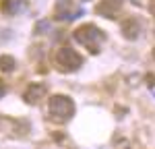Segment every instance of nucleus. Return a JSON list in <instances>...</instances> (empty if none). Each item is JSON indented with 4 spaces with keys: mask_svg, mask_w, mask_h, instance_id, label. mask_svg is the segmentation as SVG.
Instances as JSON below:
<instances>
[{
    "mask_svg": "<svg viewBox=\"0 0 155 149\" xmlns=\"http://www.w3.org/2000/svg\"><path fill=\"white\" fill-rule=\"evenodd\" d=\"M74 39H77L81 46H85L91 54H97V52H99V46H101V41L106 39V35L97 29L95 25L87 23V25L79 27V29L74 31Z\"/></svg>",
    "mask_w": 155,
    "mask_h": 149,
    "instance_id": "obj_1",
    "label": "nucleus"
},
{
    "mask_svg": "<svg viewBox=\"0 0 155 149\" xmlns=\"http://www.w3.org/2000/svg\"><path fill=\"white\" fill-rule=\"evenodd\" d=\"M48 110L50 116L56 118V120H66L74 114V104H72L71 98L66 95H52L48 101Z\"/></svg>",
    "mask_w": 155,
    "mask_h": 149,
    "instance_id": "obj_2",
    "label": "nucleus"
},
{
    "mask_svg": "<svg viewBox=\"0 0 155 149\" xmlns=\"http://www.w3.org/2000/svg\"><path fill=\"white\" fill-rule=\"evenodd\" d=\"M56 64H58L60 71L71 73V71H77V68L83 64V58H81L72 48H60L58 54H56Z\"/></svg>",
    "mask_w": 155,
    "mask_h": 149,
    "instance_id": "obj_3",
    "label": "nucleus"
},
{
    "mask_svg": "<svg viewBox=\"0 0 155 149\" xmlns=\"http://www.w3.org/2000/svg\"><path fill=\"white\" fill-rule=\"evenodd\" d=\"M120 8H122V0H101L97 4L95 12L101 15V17H106V19H114L120 12Z\"/></svg>",
    "mask_w": 155,
    "mask_h": 149,
    "instance_id": "obj_4",
    "label": "nucleus"
},
{
    "mask_svg": "<svg viewBox=\"0 0 155 149\" xmlns=\"http://www.w3.org/2000/svg\"><path fill=\"white\" fill-rule=\"evenodd\" d=\"M44 95H46V85H44V83H35V85L27 87V91H25V101H27V104H37Z\"/></svg>",
    "mask_w": 155,
    "mask_h": 149,
    "instance_id": "obj_5",
    "label": "nucleus"
},
{
    "mask_svg": "<svg viewBox=\"0 0 155 149\" xmlns=\"http://www.w3.org/2000/svg\"><path fill=\"white\" fill-rule=\"evenodd\" d=\"M72 2L71 0H60L56 4V19L58 21H64V19H71L72 17Z\"/></svg>",
    "mask_w": 155,
    "mask_h": 149,
    "instance_id": "obj_6",
    "label": "nucleus"
},
{
    "mask_svg": "<svg viewBox=\"0 0 155 149\" xmlns=\"http://www.w3.org/2000/svg\"><path fill=\"white\" fill-rule=\"evenodd\" d=\"M139 23L134 21V19H126L124 23H122V33L126 39H134V37H139Z\"/></svg>",
    "mask_w": 155,
    "mask_h": 149,
    "instance_id": "obj_7",
    "label": "nucleus"
},
{
    "mask_svg": "<svg viewBox=\"0 0 155 149\" xmlns=\"http://www.w3.org/2000/svg\"><path fill=\"white\" fill-rule=\"evenodd\" d=\"M25 6L23 0H2V11L6 15H17Z\"/></svg>",
    "mask_w": 155,
    "mask_h": 149,
    "instance_id": "obj_8",
    "label": "nucleus"
},
{
    "mask_svg": "<svg viewBox=\"0 0 155 149\" xmlns=\"http://www.w3.org/2000/svg\"><path fill=\"white\" fill-rule=\"evenodd\" d=\"M15 66H17V62L12 56H0V71L2 73H11V71H15Z\"/></svg>",
    "mask_w": 155,
    "mask_h": 149,
    "instance_id": "obj_9",
    "label": "nucleus"
},
{
    "mask_svg": "<svg viewBox=\"0 0 155 149\" xmlns=\"http://www.w3.org/2000/svg\"><path fill=\"white\" fill-rule=\"evenodd\" d=\"M147 85L155 87V77H153V74H149V77H147Z\"/></svg>",
    "mask_w": 155,
    "mask_h": 149,
    "instance_id": "obj_10",
    "label": "nucleus"
},
{
    "mask_svg": "<svg viewBox=\"0 0 155 149\" xmlns=\"http://www.w3.org/2000/svg\"><path fill=\"white\" fill-rule=\"evenodd\" d=\"M4 95V85H2V81H0V98Z\"/></svg>",
    "mask_w": 155,
    "mask_h": 149,
    "instance_id": "obj_11",
    "label": "nucleus"
}]
</instances>
